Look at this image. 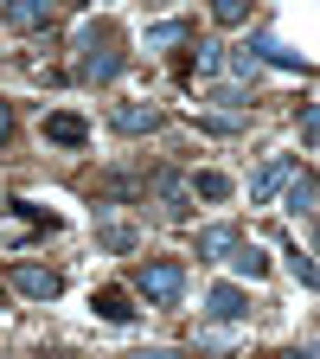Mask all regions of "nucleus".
Returning <instances> with one entry per match:
<instances>
[{
	"instance_id": "1",
	"label": "nucleus",
	"mask_w": 320,
	"mask_h": 359,
	"mask_svg": "<svg viewBox=\"0 0 320 359\" xmlns=\"http://www.w3.org/2000/svg\"><path fill=\"white\" fill-rule=\"evenodd\" d=\"M134 289H141L148 302H160V308H173L179 295H186V269L179 263H141L134 269Z\"/></svg>"
},
{
	"instance_id": "2",
	"label": "nucleus",
	"mask_w": 320,
	"mask_h": 359,
	"mask_svg": "<svg viewBox=\"0 0 320 359\" xmlns=\"http://www.w3.org/2000/svg\"><path fill=\"white\" fill-rule=\"evenodd\" d=\"M13 289H20L26 302H58L64 276H58V269H39V263H20V269H13Z\"/></svg>"
},
{
	"instance_id": "3",
	"label": "nucleus",
	"mask_w": 320,
	"mask_h": 359,
	"mask_svg": "<svg viewBox=\"0 0 320 359\" xmlns=\"http://www.w3.org/2000/svg\"><path fill=\"white\" fill-rule=\"evenodd\" d=\"M282 187H288V193H282V212H295V218H314V199H320L314 173H307V167H295V173L282 180Z\"/></svg>"
},
{
	"instance_id": "4",
	"label": "nucleus",
	"mask_w": 320,
	"mask_h": 359,
	"mask_svg": "<svg viewBox=\"0 0 320 359\" xmlns=\"http://www.w3.org/2000/svg\"><path fill=\"white\" fill-rule=\"evenodd\" d=\"M288 173H295V161H288V154H276V161H263V167L250 173V199H256V205H263V199H276Z\"/></svg>"
},
{
	"instance_id": "5",
	"label": "nucleus",
	"mask_w": 320,
	"mask_h": 359,
	"mask_svg": "<svg viewBox=\"0 0 320 359\" xmlns=\"http://www.w3.org/2000/svg\"><path fill=\"white\" fill-rule=\"evenodd\" d=\"M109 122H116L122 135H148V128H160L167 116H160L154 103H116V109H109Z\"/></svg>"
},
{
	"instance_id": "6",
	"label": "nucleus",
	"mask_w": 320,
	"mask_h": 359,
	"mask_svg": "<svg viewBox=\"0 0 320 359\" xmlns=\"http://www.w3.org/2000/svg\"><path fill=\"white\" fill-rule=\"evenodd\" d=\"M45 135H52V142H64V148H83V142H90V128H83V116H71V109H58V116H45Z\"/></svg>"
},
{
	"instance_id": "7",
	"label": "nucleus",
	"mask_w": 320,
	"mask_h": 359,
	"mask_svg": "<svg viewBox=\"0 0 320 359\" xmlns=\"http://www.w3.org/2000/svg\"><path fill=\"white\" fill-rule=\"evenodd\" d=\"M83 52H90V45H83ZM77 77H83V83H116V77H122V58H116V52H90V58L77 65Z\"/></svg>"
},
{
	"instance_id": "8",
	"label": "nucleus",
	"mask_w": 320,
	"mask_h": 359,
	"mask_svg": "<svg viewBox=\"0 0 320 359\" xmlns=\"http://www.w3.org/2000/svg\"><path fill=\"white\" fill-rule=\"evenodd\" d=\"M205 308L218 314V321H244V314H250L244 289H231V283H224V289H211V295H205Z\"/></svg>"
},
{
	"instance_id": "9",
	"label": "nucleus",
	"mask_w": 320,
	"mask_h": 359,
	"mask_svg": "<svg viewBox=\"0 0 320 359\" xmlns=\"http://www.w3.org/2000/svg\"><path fill=\"white\" fill-rule=\"evenodd\" d=\"M45 20H52V7H45V0H7V26H20V32H39Z\"/></svg>"
},
{
	"instance_id": "10",
	"label": "nucleus",
	"mask_w": 320,
	"mask_h": 359,
	"mask_svg": "<svg viewBox=\"0 0 320 359\" xmlns=\"http://www.w3.org/2000/svg\"><path fill=\"white\" fill-rule=\"evenodd\" d=\"M224 263H231V269H237V276H263V269H269V257H263L256 244H244V238L231 244V257H224Z\"/></svg>"
},
{
	"instance_id": "11",
	"label": "nucleus",
	"mask_w": 320,
	"mask_h": 359,
	"mask_svg": "<svg viewBox=\"0 0 320 359\" xmlns=\"http://www.w3.org/2000/svg\"><path fill=\"white\" fill-rule=\"evenodd\" d=\"M231 244H237L231 224H205L199 231V257H231Z\"/></svg>"
},
{
	"instance_id": "12",
	"label": "nucleus",
	"mask_w": 320,
	"mask_h": 359,
	"mask_svg": "<svg viewBox=\"0 0 320 359\" xmlns=\"http://www.w3.org/2000/svg\"><path fill=\"white\" fill-rule=\"evenodd\" d=\"M90 308H97V314H103V321H116V327H122V321H128V314H134L122 289H97V302H90Z\"/></svg>"
},
{
	"instance_id": "13",
	"label": "nucleus",
	"mask_w": 320,
	"mask_h": 359,
	"mask_svg": "<svg viewBox=\"0 0 320 359\" xmlns=\"http://www.w3.org/2000/svg\"><path fill=\"white\" fill-rule=\"evenodd\" d=\"M256 52H263L269 65H282V71H307V58H301V52H288V45H276V39H269V32L256 39Z\"/></svg>"
},
{
	"instance_id": "14",
	"label": "nucleus",
	"mask_w": 320,
	"mask_h": 359,
	"mask_svg": "<svg viewBox=\"0 0 320 359\" xmlns=\"http://www.w3.org/2000/svg\"><path fill=\"white\" fill-rule=\"evenodd\" d=\"M193 65H199V77H218V71H224V45H218V39H199V45H193Z\"/></svg>"
},
{
	"instance_id": "15",
	"label": "nucleus",
	"mask_w": 320,
	"mask_h": 359,
	"mask_svg": "<svg viewBox=\"0 0 320 359\" xmlns=\"http://www.w3.org/2000/svg\"><path fill=\"white\" fill-rule=\"evenodd\" d=\"M179 39H193V26L186 20H167V26L148 32V52H167V45H179Z\"/></svg>"
},
{
	"instance_id": "16",
	"label": "nucleus",
	"mask_w": 320,
	"mask_h": 359,
	"mask_svg": "<svg viewBox=\"0 0 320 359\" xmlns=\"http://www.w3.org/2000/svg\"><path fill=\"white\" fill-rule=\"evenodd\" d=\"M211 20L218 26H244L250 20V0H211Z\"/></svg>"
},
{
	"instance_id": "17",
	"label": "nucleus",
	"mask_w": 320,
	"mask_h": 359,
	"mask_svg": "<svg viewBox=\"0 0 320 359\" xmlns=\"http://www.w3.org/2000/svg\"><path fill=\"white\" fill-rule=\"evenodd\" d=\"M97 238H103L109 250H134V231H128V224H116V218H103V224H97Z\"/></svg>"
},
{
	"instance_id": "18",
	"label": "nucleus",
	"mask_w": 320,
	"mask_h": 359,
	"mask_svg": "<svg viewBox=\"0 0 320 359\" xmlns=\"http://www.w3.org/2000/svg\"><path fill=\"white\" fill-rule=\"evenodd\" d=\"M193 193H199V199H231V180H224V173H199Z\"/></svg>"
},
{
	"instance_id": "19",
	"label": "nucleus",
	"mask_w": 320,
	"mask_h": 359,
	"mask_svg": "<svg viewBox=\"0 0 320 359\" xmlns=\"http://www.w3.org/2000/svg\"><path fill=\"white\" fill-rule=\"evenodd\" d=\"M288 269H295V283H301V289H314V276H320L307 250H288Z\"/></svg>"
},
{
	"instance_id": "20",
	"label": "nucleus",
	"mask_w": 320,
	"mask_h": 359,
	"mask_svg": "<svg viewBox=\"0 0 320 359\" xmlns=\"http://www.w3.org/2000/svg\"><path fill=\"white\" fill-rule=\"evenodd\" d=\"M211 103H218V109H250L244 90H211Z\"/></svg>"
},
{
	"instance_id": "21",
	"label": "nucleus",
	"mask_w": 320,
	"mask_h": 359,
	"mask_svg": "<svg viewBox=\"0 0 320 359\" xmlns=\"http://www.w3.org/2000/svg\"><path fill=\"white\" fill-rule=\"evenodd\" d=\"M314 135H320V109L307 103V109H301V142H314Z\"/></svg>"
},
{
	"instance_id": "22",
	"label": "nucleus",
	"mask_w": 320,
	"mask_h": 359,
	"mask_svg": "<svg viewBox=\"0 0 320 359\" xmlns=\"http://www.w3.org/2000/svg\"><path fill=\"white\" fill-rule=\"evenodd\" d=\"M7 128H13V116H7V103H0V142H7Z\"/></svg>"
},
{
	"instance_id": "23",
	"label": "nucleus",
	"mask_w": 320,
	"mask_h": 359,
	"mask_svg": "<svg viewBox=\"0 0 320 359\" xmlns=\"http://www.w3.org/2000/svg\"><path fill=\"white\" fill-rule=\"evenodd\" d=\"M64 7H90V0H64Z\"/></svg>"
}]
</instances>
